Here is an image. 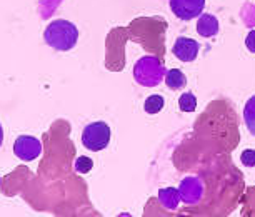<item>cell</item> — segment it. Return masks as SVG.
<instances>
[{"label":"cell","instance_id":"obj_12","mask_svg":"<svg viewBox=\"0 0 255 217\" xmlns=\"http://www.w3.org/2000/svg\"><path fill=\"white\" fill-rule=\"evenodd\" d=\"M240 162L245 167H255V151L254 149H247L240 154Z\"/></svg>","mask_w":255,"mask_h":217},{"label":"cell","instance_id":"obj_7","mask_svg":"<svg viewBox=\"0 0 255 217\" xmlns=\"http://www.w3.org/2000/svg\"><path fill=\"white\" fill-rule=\"evenodd\" d=\"M165 84L168 89L172 90H180L187 85V77L182 70L179 69H170L165 75Z\"/></svg>","mask_w":255,"mask_h":217},{"label":"cell","instance_id":"obj_13","mask_svg":"<svg viewBox=\"0 0 255 217\" xmlns=\"http://www.w3.org/2000/svg\"><path fill=\"white\" fill-rule=\"evenodd\" d=\"M245 42H247V47H249V49L255 54V30H252V32L249 33V35H247V40H245Z\"/></svg>","mask_w":255,"mask_h":217},{"label":"cell","instance_id":"obj_10","mask_svg":"<svg viewBox=\"0 0 255 217\" xmlns=\"http://www.w3.org/2000/svg\"><path fill=\"white\" fill-rule=\"evenodd\" d=\"M179 109L182 112H194L197 109V99L192 92H185L179 99Z\"/></svg>","mask_w":255,"mask_h":217},{"label":"cell","instance_id":"obj_14","mask_svg":"<svg viewBox=\"0 0 255 217\" xmlns=\"http://www.w3.org/2000/svg\"><path fill=\"white\" fill-rule=\"evenodd\" d=\"M2 142H3V129H2V125H0V146H2Z\"/></svg>","mask_w":255,"mask_h":217},{"label":"cell","instance_id":"obj_1","mask_svg":"<svg viewBox=\"0 0 255 217\" xmlns=\"http://www.w3.org/2000/svg\"><path fill=\"white\" fill-rule=\"evenodd\" d=\"M44 38L47 45L52 47L54 50L67 52L77 45L79 30H77V27L72 22L64 20V18H57V20H52L47 25Z\"/></svg>","mask_w":255,"mask_h":217},{"label":"cell","instance_id":"obj_5","mask_svg":"<svg viewBox=\"0 0 255 217\" xmlns=\"http://www.w3.org/2000/svg\"><path fill=\"white\" fill-rule=\"evenodd\" d=\"M199 50H200L199 42L189 37H179L175 40L174 47H172L174 55L182 62H194L197 59V55H199Z\"/></svg>","mask_w":255,"mask_h":217},{"label":"cell","instance_id":"obj_15","mask_svg":"<svg viewBox=\"0 0 255 217\" xmlns=\"http://www.w3.org/2000/svg\"><path fill=\"white\" fill-rule=\"evenodd\" d=\"M0 182H2V177H0Z\"/></svg>","mask_w":255,"mask_h":217},{"label":"cell","instance_id":"obj_8","mask_svg":"<svg viewBox=\"0 0 255 217\" xmlns=\"http://www.w3.org/2000/svg\"><path fill=\"white\" fill-rule=\"evenodd\" d=\"M244 122L247 125L249 132L255 137V95H252L244 107Z\"/></svg>","mask_w":255,"mask_h":217},{"label":"cell","instance_id":"obj_11","mask_svg":"<svg viewBox=\"0 0 255 217\" xmlns=\"http://www.w3.org/2000/svg\"><path fill=\"white\" fill-rule=\"evenodd\" d=\"M92 167H94V161L90 157L80 156L75 161V171L79 174H89L90 171H92Z\"/></svg>","mask_w":255,"mask_h":217},{"label":"cell","instance_id":"obj_9","mask_svg":"<svg viewBox=\"0 0 255 217\" xmlns=\"http://www.w3.org/2000/svg\"><path fill=\"white\" fill-rule=\"evenodd\" d=\"M163 105H165V100H163L162 95H150V97H147L145 104H143V110H145L147 114H158L160 110L163 109Z\"/></svg>","mask_w":255,"mask_h":217},{"label":"cell","instance_id":"obj_6","mask_svg":"<svg viewBox=\"0 0 255 217\" xmlns=\"http://www.w3.org/2000/svg\"><path fill=\"white\" fill-rule=\"evenodd\" d=\"M197 33L202 37H214L219 33V18L212 13H202L197 20Z\"/></svg>","mask_w":255,"mask_h":217},{"label":"cell","instance_id":"obj_2","mask_svg":"<svg viewBox=\"0 0 255 217\" xmlns=\"http://www.w3.org/2000/svg\"><path fill=\"white\" fill-rule=\"evenodd\" d=\"M110 136H112V132H110V127L107 124L102 122V120L92 122L82 132V146L92 152L104 151L109 146Z\"/></svg>","mask_w":255,"mask_h":217},{"label":"cell","instance_id":"obj_3","mask_svg":"<svg viewBox=\"0 0 255 217\" xmlns=\"http://www.w3.org/2000/svg\"><path fill=\"white\" fill-rule=\"evenodd\" d=\"M172 13L180 20H192L202 15L205 8V0H170L168 2Z\"/></svg>","mask_w":255,"mask_h":217},{"label":"cell","instance_id":"obj_4","mask_svg":"<svg viewBox=\"0 0 255 217\" xmlns=\"http://www.w3.org/2000/svg\"><path fill=\"white\" fill-rule=\"evenodd\" d=\"M13 154L23 162H30L42 154V144L37 137L20 136L13 142Z\"/></svg>","mask_w":255,"mask_h":217}]
</instances>
